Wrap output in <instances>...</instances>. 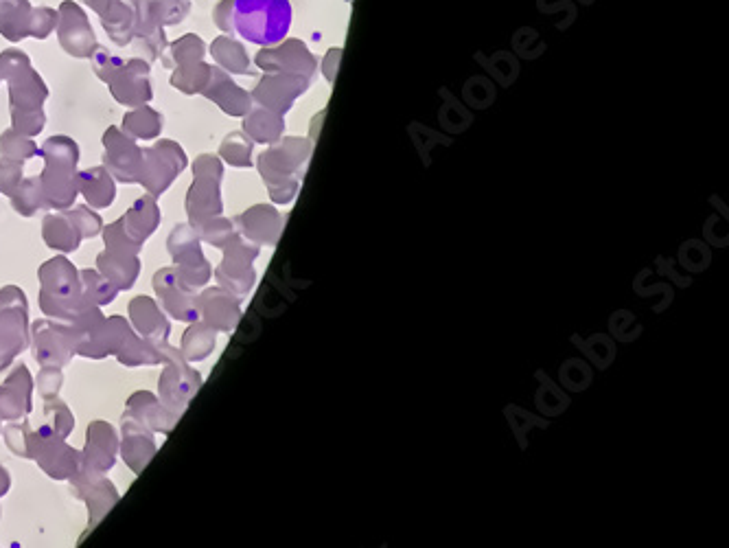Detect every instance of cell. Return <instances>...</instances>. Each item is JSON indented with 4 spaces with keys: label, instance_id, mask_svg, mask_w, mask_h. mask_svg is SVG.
<instances>
[{
    "label": "cell",
    "instance_id": "obj_27",
    "mask_svg": "<svg viewBox=\"0 0 729 548\" xmlns=\"http://www.w3.org/2000/svg\"><path fill=\"white\" fill-rule=\"evenodd\" d=\"M340 57H342V49H331V51L327 53V57H324L322 71H324V77H327V79H329V82H333V79H335V75H338Z\"/></svg>",
    "mask_w": 729,
    "mask_h": 548
},
{
    "label": "cell",
    "instance_id": "obj_15",
    "mask_svg": "<svg viewBox=\"0 0 729 548\" xmlns=\"http://www.w3.org/2000/svg\"><path fill=\"white\" fill-rule=\"evenodd\" d=\"M254 279H257V274H254L252 264H248V261L224 257L222 266L217 268L219 288L235 296H246L252 290Z\"/></svg>",
    "mask_w": 729,
    "mask_h": 548
},
{
    "label": "cell",
    "instance_id": "obj_18",
    "mask_svg": "<svg viewBox=\"0 0 729 548\" xmlns=\"http://www.w3.org/2000/svg\"><path fill=\"white\" fill-rule=\"evenodd\" d=\"M215 349V329L206 323H198L184 334L182 353L184 360H204Z\"/></svg>",
    "mask_w": 729,
    "mask_h": 548
},
{
    "label": "cell",
    "instance_id": "obj_6",
    "mask_svg": "<svg viewBox=\"0 0 729 548\" xmlns=\"http://www.w3.org/2000/svg\"><path fill=\"white\" fill-rule=\"evenodd\" d=\"M259 64L263 68H279V71H287V73L303 75V77H311L316 73L314 55H311L305 44L298 40H289L279 49L263 51L259 55Z\"/></svg>",
    "mask_w": 729,
    "mask_h": 548
},
{
    "label": "cell",
    "instance_id": "obj_19",
    "mask_svg": "<svg viewBox=\"0 0 729 548\" xmlns=\"http://www.w3.org/2000/svg\"><path fill=\"white\" fill-rule=\"evenodd\" d=\"M81 185H84V198L92 207H110L114 200V185L110 178H97V171H92V174L81 176Z\"/></svg>",
    "mask_w": 729,
    "mask_h": 548
},
{
    "label": "cell",
    "instance_id": "obj_25",
    "mask_svg": "<svg viewBox=\"0 0 729 548\" xmlns=\"http://www.w3.org/2000/svg\"><path fill=\"white\" fill-rule=\"evenodd\" d=\"M60 384H62V375L60 371H57L55 367H46L42 371V375L38 378V388H40V395L42 397H55L57 391H60Z\"/></svg>",
    "mask_w": 729,
    "mask_h": 548
},
{
    "label": "cell",
    "instance_id": "obj_7",
    "mask_svg": "<svg viewBox=\"0 0 729 548\" xmlns=\"http://www.w3.org/2000/svg\"><path fill=\"white\" fill-rule=\"evenodd\" d=\"M73 351L75 347L71 331L60 325H46V321L36 325V347H33L36 360H40L42 364H53L55 367V364L68 362V356H71Z\"/></svg>",
    "mask_w": 729,
    "mask_h": 548
},
{
    "label": "cell",
    "instance_id": "obj_20",
    "mask_svg": "<svg viewBox=\"0 0 729 548\" xmlns=\"http://www.w3.org/2000/svg\"><path fill=\"white\" fill-rule=\"evenodd\" d=\"M246 130L254 136V139L261 143H272L281 136L283 132V119L279 114L270 112H257L250 121H246Z\"/></svg>",
    "mask_w": 729,
    "mask_h": 548
},
{
    "label": "cell",
    "instance_id": "obj_4",
    "mask_svg": "<svg viewBox=\"0 0 729 548\" xmlns=\"http://www.w3.org/2000/svg\"><path fill=\"white\" fill-rule=\"evenodd\" d=\"M198 307L204 323L217 331L235 329L241 318L239 299L224 288H208L198 299Z\"/></svg>",
    "mask_w": 729,
    "mask_h": 548
},
{
    "label": "cell",
    "instance_id": "obj_2",
    "mask_svg": "<svg viewBox=\"0 0 729 548\" xmlns=\"http://www.w3.org/2000/svg\"><path fill=\"white\" fill-rule=\"evenodd\" d=\"M311 147L303 139H285L283 145L274 147V150L265 152L259 158V169L268 182L270 196L274 202L289 204L294 200L298 191V180L294 178L296 171L300 169L307 158H309Z\"/></svg>",
    "mask_w": 729,
    "mask_h": 548
},
{
    "label": "cell",
    "instance_id": "obj_3",
    "mask_svg": "<svg viewBox=\"0 0 729 548\" xmlns=\"http://www.w3.org/2000/svg\"><path fill=\"white\" fill-rule=\"evenodd\" d=\"M154 285L162 303H165V307L173 316L187 323L198 321L200 316L198 296L191 290V285L180 279L176 268H165L162 272H158L154 277Z\"/></svg>",
    "mask_w": 729,
    "mask_h": 548
},
{
    "label": "cell",
    "instance_id": "obj_12",
    "mask_svg": "<svg viewBox=\"0 0 729 548\" xmlns=\"http://www.w3.org/2000/svg\"><path fill=\"white\" fill-rule=\"evenodd\" d=\"M40 279L46 294H53L57 299H71L77 296V272L75 266L68 264L66 259H53L49 264L42 266Z\"/></svg>",
    "mask_w": 729,
    "mask_h": 548
},
{
    "label": "cell",
    "instance_id": "obj_13",
    "mask_svg": "<svg viewBox=\"0 0 729 548\" xmlns=\"http://www.w3.org/2000/svg\"><path fill=\"white\" fill-rule=\"evenodd\" d=\"M99 270L103 277H106L110 283H114L117 290H127L130 285L136 281L138 274V259L136 255H127V253H117V250H110V253H103L99 257Z\"/></svg>",
    "mask_w": 729,
    "mask_h": 548
},
{
    "label": "cell",
    "instance_id": "obj_8",
    "mask_svg": "<svg viewBox=\"0 0 729 548\" xmlns=\"http://www.w3.org/2000/svg\"><path fill=\"white\" fill-rule=\"evenodd\" d=\"M307 86H309V77H303V75L289 73V75H281V77H270L259 86L257 97L263 101L265 106L285 112L289 106H292V101L298 95L305 93Z\"/></svg>",
    "mask_w": 729,
    "mask_h": 548
},
{
    "label": "cell",
    "instance_id": "obj_22",
    "mask_svg": "<svg viewBox=\"0 0 729 548\" xmlns=\"http://www.w3.org/2000/svg\"><path fill=\"white\" fill-rule=\"evenodd\" d=\"M195 231H198L202 235V239H206V242L213 246H224L228 239L235 235L233 224L224 218H219V215L195 222Z\"/></svg>",
    "mask_w": 729,
    "mask_h": 548
},
{
    "label": "cell",
    "instance_id": "obj_28",
    "mask_svg": "<svg viewBox=\"0 0 729 548\" xmlns=\"http://www.w3.org/2000/svg\"><path fill=\"white\" fill-rule=\"evenodd\" d=\"M7 487H9V476L5 470H0V494H5Z\"/></svg>",
    "mask_w": 729,
    "mask_h": 548
},
{
    "label": "cell",
    "instance_id": "obj_24",
    "mask_svg": "<svg viewBox=\"0 0 729 548\" xmlns=\"http://www.w3.org/2000/svg\"><path fill=\"white\" fill-rule=\"evenodd\" d=\"M71 220L75 222V226L79 228V233L84 235V237L97 235V233H99V228H101V222H99L97 215H95V213H90V211H88V209H84V207H79V209L75 211V215H71Z\"/></svg>",
    "mask_w": 729,
    "mask_h": 548
},
{
    "label": "cell",
    "instance_id": "obj_23",
    "mask_svg": "<svg viewBox=\"0 0 729 548\" xmlns=\"http://www.w3.org/2000/svg\"><path fill=\"white\" fill-rule=\"evenodd\" d=\"M46 415H49V419H51V426H46V428H49L53 435H57V437H66L68 432H71L73 424H75L73 417L68 415L66 406L57 404V402L51 404V406H46Z\"/></svg>",
    "mask_w": 729,
    "mask_h": 548
},
{
    "label": "cell",
    "instance_id": "obj_26",
    "mask_svg": "<svg viewBox=\"0 0 729 548\" xmlns=\"http://www.w3.org/2000/svg\"><path fill=\"white\" fill-rule=\"evenodd\" d=\"M250 152H252L250 150V143H246V141H237L233 150H230V147H224V156L228 158L230 163L237 165V167L250 165Z\"/></svg>",
    "mask_w": 729,
    "mask_h": 548
},
{
    "label": "cell",
    "instance_id": "obj_11",
    "mask_svg": "<svg viewBox=\"0 0 729 548\" xmlns=\"http://www.w3.org/2000/svg\"><path fill=\"white\" fill-rule=\"evenodd\" d=\"M25 314L20 316V310L7 307L5 314L0 316V369L14 360L18 351L25 347Z\"/></svg>",
    "mask_w": 729,
    "mask_h": 548
},
{
    "label": "cell",
    "instance_id": "obj_21",
    "mask_svg": "<svg viewBox=\"0 0 729 548\" xmlns=\"http://www.w3.org/2000/svg\"><path fill=\"white\" fill-rule=\"evenodd\" d=\"M81 279H84L86 285V301L92 305L110 303L114 299V294H117V288H114L103 274L95 270H84L81 272Z\"/></svg>",
    "mask_w": 729,
    "mask_h": 548
},
{
    "label": "cell",
    "instance_id": "obj_9",
    "mask_svg": "<svg viewBox=\"0 0 729 548\" xmlns=\"http://www.w3.org/2000/svg\"><path fill=\"white\" fill-rule=\"evenodd\" d=\"M114 450H117V439H114L112 426L108 424H92L88 430V450L86 463L90 472H106L114 465Z\"/></svg>",
    "mask_w": 729,
    "mask_h": 548
},
{
    "label": "cell",
    "instance_id": "obj_16",
    "mask_svg": "<svg viewBox=\"0 0 729 548\" xmlns=\"http://www.w3.org/2000/svg\"><path fill=\"white\" fill-rule=\"evenodd\" d=\"M22 369V367H20ZM20 369L11 375L5 386H0V417L14 419L22 413H29L31 408V382L25 386H18L20 382Z\"/></svg>",
    "mask_w": 729,
    "mask_h": 548
},
{
    "label": "cell",
    "instance_id": "obj_17",
    "mask_svg": "<svg viewBox=\"0 0 729 548\" xmlns=\"http://www.w3.org/2000/svg\"><path fill=\"white\" fill-rule=\"evenodd\" d=\"M75 222L71 220V215H49L44 222V237L49 239V246L62 250V253H68V250L77 248L79 244V235L75 233Z\"/></svg>",
    "mask_w": 729,
    "mask_h": 548
},
{
    "label": "cell",
    "instance_id": "obj_5",
    "mask_svg": "<svg viewBox=\"0 0 729 548\" xmlns=\"http://www.w3.org/2000/svg\"><path fill=\"white\" fill-rule=\"evenodd\" d=\"M237 226H239V233L243 237H248L250 242L274 246L281 237L283 222H281V215L276 213V209L259 204V207H252L246 213H241L237 218Z\"/></svg>",
    "mask_w": 729,
    "mask_h": 548
},
{
    "label": "cell",
    "instance_id": "obj_1",
    "mask_svg": "<svg viewBox=\"0 0 729 548\" xmlns=\"http://www.w3.org/2000/svg\"><path fill=\"white\" fill-rule=\"evenodd\" d=\"M233 27L243 40L274 47L292 27V5L289 0H235Z\"/></svg>",
    "mask_w": 729,
    "mask_h": 548
},
{
    "label": "cell",
    "instance_id": "obj_10",
    "mask_svg": "<svg viewBox=\"0 0 729 548\" xmlns=\"http://www.w3.org/2000/svg\"><path fill=\"white\" fill-rule=\"evenodd\" d=\"M130 314L134 325L143 336H147L152 342H165L169 334V323L152 299L138 296V299H134L130 305Z\"/></svg>",
    "mask_w": 729,
    "mask_h": 548
},
{
    "label": "cell",
    "instance_id": "obj_14",
    "mask_svg": "<svg viewBox=\"0 0 729 548\" xmlns=\"http://www.w3.org/2000/svg\"><path fill=\"white\" fill-rule=\"evenodd\" d=\"M187 211L193 222L222 215V200H219V187L215 178H204L195 182V187L189 193Z\"/></svg>",
    "mask_w": 729,
    "mask_h": 548
}]
</instances>
